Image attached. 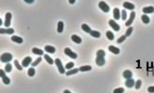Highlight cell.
Returning <instances> with one entry per match:
<instances>
[{
	"label": "cell",
	"instance_id": "6da1fadb",
	"mask_svg": "<svg viewBox=\"0 0 154 93\" xmlns=\"http://www.w3.org/2000/svg\"><path fill=\"white\" fill-rule=\"evenodd\" d=\"M13 59V56H12V54L11 53H7V52H6V53H3L1 56H0V61L2 62H5V63H7V62H9L11 60Z\"/></svg>",
	"mask_w": 154,
	"mask_h": 93
},
{
	"label": "cell",
	"instance_id": "7a4b0ae2",
	"mask_svg": "<svg viewBox=\"0 0 154 93\" xmlns=\"http://www.w3.org/2000/svg\"><path fill=\"white\" fill-rule=\"evenodd\" d=\"M55 63H56V65H57V67H58V69H59V72L60 73V74H65V68L63 67V65H62V62H61V61L59 60V59H56L55 60Z\"/></svg>",
	"mask_w": 154,
	"mask_h": 93
},
{
	"label": "cell",
	"instance_id": "3957f363",
	"mask_svg": "<svg viewBox=\"0 0 154 93\" xmlns=\"http://www.w3.org/2000/svg\"><path fill=\"white\" fill-rule=\"evenodd\" d=\"M99 8L102 10L103 12H109V11H110V7H109V5H108L106 2H104V1H100V2L99 3Z\"/></svg>",
	"mask_w": 154,
	"mask_h": 93
},
{
	"label": "cell",
	"instance_id": "277c9868",
	"mask_svg": "<svg viewBox=\"0 0 154 93\" xmlns=\"http://www.w3.org/2000/svg\"><path fill=\"white\" fill-rule=\"evenodd\" d=\"M11 18H12L11 13H10V12H7V13L6 14V17H5V23H4L6 28H8V27L10 26V23H11Z\"/></svg>",
	"mask_w": 154,
	"mask_h": 93
},
{
	"label": "cell",
	"instance_id": "5b68a950",
	"mask_svg": "<svg viewBox=\"0 0 154 93\" xmlns=\"http://www.w3.org/2000/svg\"><path fill=\"white\" fill-rule=\"evenodd\" d=\"M64 53L67 55V56H69V57H71V58H73V59H76L77 58V54L75 52H73L69 47H65L64 48Z\"/></svg>",
	"mask_w": 154,
	"mask_h": 93
},
{
	"label": "cell",
	"instance_id": "8992f818",
	"mask_svg": "<svg viewBox=\"0 0 154 93\" xmlns=\"http://www.w3.org/2000/svg\"><path fill=\"white\" fill-rule=\"evenodd\" d=\"M109 24H110V26L114 31H120V29H121L120 25L117 23H115L114 20H110V21H109Z\"/></svg>",
	"mask_w": 154,
	"mask_h": 93
},
{
	"label": "cell",
	"instance_id": "52a82bcc",
	"mask_svg": "<svg viewBox=\"0 0 154 93\" xmlns=\"http://www.w3.org/2000/svg\"><path fill=\"white\" fill-rule=\"evenodd\" d=\"M14 33V29H12V28H0V34H2V35H4V34H6V35H12Z\"/></svg>",
	"mask_w": 154,
	"mask_h": 93
},
{
	"label": "cell",
	"instance_id": "ba28073f",
	"mask_svg": "<svg viewBox=\"0 0 154 93\" xmlns=\"http://www.w3.org/2000/svg\"><path fill=\"white\" fill-rule=\"evenodd\" d=\"M135 18H136V12H135V11H132L131 14H130L129 19L127 20V22L125 23V25H126V26H130V25L133 23L134 20H135Z\"/></svg>",
	"mask_w": 154,
	"mask_h": 93
},
{
	"label": "cell",
	"instance_id": "9c48e42d",
	"mask_svg": "<svg viewBox=\"0 0 154 93\" xmlns=\"http://www.w3.org/2000/svg\"><path fill=\"white\" fill-rule=\"evenodd\" d=\"M32 63V58L31 57H26L22 60V67H28L30 64Z\"/></svg>",
	"mask_w": 154,
	"mask_h": 93
},
{
	"label": "cell",
	"instance_id": "30bf717a",
	"mask_svg": "<svg viewBox=\"0 0 154 93\" xmlns=\"http://www.w3.org/2000/svg\"><path fill=\"white\" fill-rule=\"evenodd\" d=\"M113 18H114V20H120L121 19V11H120V9L118 8H115L114 9H113Z\"/></svg>",
	"mask_w": 154,
	"mask_h": 93
},
{
	"label": "cell",
	"instance_id": "8fae6325",
	"mask_svg": "<svg viewBox=\"0 0 154 93\" xmlns=\"http://www.w3.org/2000/svg\"><path fill=\"white\" fill-rule=\"evenodd\" d=\"M105 62H106V61H105L104 57H97L96 63H97L98 66H103L105 64Z\"/></svg>",
	"mask_w": 154,
	"mask_h": 93
},
{
	"label": "cell",
	"instance_id": "7c38bea8",
	"mask_svg": "<svg viewBox=\"0 0 154 93\" xmlns=\"http://www.w3.org/2000/svg\"><path fill=\"white\" fill-rule=\"evenodd\" d=\"M135 83H136V81L131 77V78H128V79H126V81H125V86L127 87V88H133V87H135Z\"/></svg>",
	"mask_w": 154,
	"mask_h": 93
},
{
	"label": "cell",
	"instance_id": "4fadbf2b",
	"mask_svg": "<svg viewBox=\"0 0 154 93\" xmlns=\"http://www.w3.org/2000/svg\"><path fill=\"white\" fill-rule=\"evenodd\" d=\"M11 40L15 43H18V44H22L23 42V39L20 36H17V35H12L11 36Z\"/></svg>",
	"mask_w": 154,
	"mask_h": 93
},
{
	"label": "cell",
	"instance_id": "5bb4252c",
	"mask_svg": "<svg viewBox=\"0 0 154 93\" xmlns=\"http://www.w3.org/2000/svg\"><path fill=\"white\" fill-rule=\"evenodd\" d=\"M123 6H124V8H125V9L134 10V8H135V5L132 4V3H129V2H125V3L123 4Z\"/></svg>",
	"mask_w": 154,
	"mask_h": 93
},
{
	"label": "cell",
	"instance_id": "9a60e30c",
	"mask_svg": "<svg viewBox=\"0 0 154 93\" xmlns=\"http://www.w3.org/2000/svg\"><path fill=\"white\" fill-rule=\"evenodd\" d=\"M142 10L145 14H150V13L154 12V8L153 7H146V8H143Z\"/></svg>",
	"mask_w": 154,
	"mask_h": 93
},
{
	"label": "cell",
	"instance_id": "2e32d148",
	"mask_svg": "<svg viewBox=\"0 0 154 93\" xmlns=\"http://www.w3.org/2000/svg\"><path fill=\"white\" fill-rule=\"evenodd\" d=\"M109 50L110 51V52H112L113 54H119L120 53V49L118 48V47H116V46H109Z\"/></svg>",
	"mask_w": 154,
	"mask_h": 93
},
{
	"label": "cell",
	"instance_id": "e0dca14e",
	"mask_svg": "<svg viewBox=\"0 0 154 93\" xmlns=\"http://www.w3.org/2000/svg\"><path fill=\"white\" fill-rule=\"evenodd\" d=\"M32 52H33L34 54H36V55H39V56H42V55H44V51H43L42 49H39V48H37V47H33V49H32Z\"/></svg>",
	"mask_w": 154,
	"mask_h": 93
},
{
	"label": "cell",
	"instance_id": "ac0fdd59",
	"mask_svg": "<svg viewBox=\"0 0 154 93\" xmlns=\"http://www.w3.org/2000/svg\"><path fill=\"white\" fill-rule=\"evenodd\" d=\"M132 75H133V74H132V72H131L130 70H125V71L123 73V76H124L125 79L131 78V77H132Z\"/></svg>",
	"mask_w": 154,
	"mask_h": 93
},
{
	"label": "cell",
	"instance_id": "d6986e66",
	"mask_svg": "<svg viewBox=\"0 0 154 93\" xmlns=\"http://www.w3.org/2000/svg\"><path fill=\"white\" fill-rule=\"evenodd\" d=\"M45 51L48 52V53H55L56 48L52 46H45Z\"/></svg>",
	"mask_w": 154,
	"mask_h": 93
},
{
	"label": "cell",
	"instance_id": "ffe728a7",
	"mask_svg": "<svg viewBox=\"0 0 154 93\" xmlns=\"http://www.w3.org/2000/svg\"><path fill=\"white\" fill-rule=\"evenodd\" d=\"M72 40H73L74 43H76V44H81V43H82V39H81L78 35H72Z\"/></svg>",
	"mask_w": 154,
	"mask_h": 93
},
{
	"label": "cell",
	"instance_id": "44dd1931",
	"mask_svg": "<svg viewBox=\"0 0 154 93\" xmlns=\"http://www.w3.org/2000/svg\"><path fill=\"white\" fill-rule=\"evenodd\" d=\"M89 34H90V35H91L92 37H96V38H99V37H100V33H99V32H98V31H95V30H91V32H90Z\"/></svg>",
	"mask_w": 154,
	"mask_h": 93
},
{
	"label": "cell",
	"instance_id": "7402d4cb",
	"mask_svg": "<svg viewBox=\"0 0 154 93\" xmlns=\"http://www.w3.org/2000/svg\"><path fill=\"white\" fill-rule=\"evenodd\" d=\"M82 29H83V31H84L85 33H88V34L91 32V28L87 24H84V23L82 24Z\"/></svg>",
	"mask_w": 154,
	"mask_h": 93
},
{
	"label": "cell",
	"instance_id": "603a6c76",
	"mask_svg": "<svg viewBox=\"0 0 154 93\" xmlns=\"http://www.w3.org/2000/svg\"><path fill=\"white\" fill-rule=\"evenodd\" d=\"M141 20H142V22L145 23V24H148V23H150V19L149 18V16L144 15V14L141 16Z\"/></svg>",
	"mask_w": 154,
	"mask_h": 93
},
{
	"label": "cell",
	"instance_id": "cb8c5ba5",
	"mask_svg": "<svg viewBox=\"0 0 154 93\" xmlns=\"http://www.w3.org/2000/svg\"><path fill=\"white\" fill-rule=\"evenodd\" d=\"M63 28H64V25H63V23L60 21V22H59L58 23V33H62V31H63Z\"/></svg>",
	"mask_w": 154,
	"mask_h": 93
},
{
	"label": "cell",
	"instance_id": "d4e9b609",
	"mask_svg": "<svg viewBox=\"0 0 154 93\" xmlns=\"http://www.w3.org/2000/svg\"><path fill=\"white\" fill-rule=\"evenodd\" d=\"M91 69H92V67H91L90 65H85V66L80 67V68H79V71H81V72H87V71H90Z\"/></svg>",
	"mask_w": 154,
	"mask_h": 93
},
{
	"label": "cell",
	"instance_id": "484cf974",
	"mask_svg": "<svg viewBox=\"0 0 154 93\" xmlns=\"http://www.w3.org/2000/svg\"><path fill=\"white\" fill-rule=\"evenodd\" d=\"M106 36L108 37L109 40H113V39H114V35H113V33L110 32V31H108V32L106 33Z\"/></svg>",
	"mask_w": 154,
	"mask_h": 93
},
{
	"label": "cell",
	"instance_id": "4316f807",
	"mask_svg": "<svg viewBox=\"0 0 154 93\" xmlns=\"http://www.w3.org/2000/svg\"><path fill=\"white\" fill-rule=\"evenodd\" d=\"M44 58H45V60L47 61V62L48 63V64H53L54 63V61L52 60L51 58L48 55V54H46V55H44Z\"/></svg>",
	"mask_w": 154,
	"mask_h": 93
},
{
	"label": "cell",
	"instance_id": "83f0119b",
	"mask_svg": "<svg viewBox=\"0 0 154 93\" xmlns=\"http://www.w3.org/2000/svg\"><path fill=\"white\" fill-rule=\"evenodd\" d=\"M41 61H42V58H41V56H40V57H38V58H37V59H36L33 62H32V66H33V67H34V66L38 65V64L41 62Z\"/></svg>",
	"mask_w": 154,
	"mask_h": 93
},
{
	"label": "cell",
	"instance_id": "f1b7e54d",
	"mask_svg": "<svg viewBox=\"0 0 154 93\" xmlns=\"http://www.w3.org/2000/svg\"><path fill=\"white\" fill-rule=\"evenodd\" d=\"M2 80H3V83H4L5 85H8V84L10 83V78H9L8 76H7V75L3 76V77H2Z\"/></svg>",
	"mask_w": 154,
	"mask_h": 93
},
{
	"label": "cell",
	"instance_id": "f546056e",
	"mask_svg": "<svg viewBox=\"0 0 154 93\" xmlns=\"http://www.w3.org/2000/svg\"><path fill=\"white\" fill-rule=\"evenodd\" d=\"M28 74H29V76H31V77H33L34 74H35V70H34V68L32 66L31 68H29V70H28Z\"/></svg>",
	"mask_w": 154,
	"mask_h": 93
},
{
	"label": "cell",
	"instance_id": "4dcf8cb0",
	"mask_svg": "<svg viewBox=\"0 0 154 93\" xmlns=\"http://www.w3.org/2000/svg\"><path fill=\"white\" fill-rule=\"evenodd\" d=\"M11 70H12V65H11L9 62H7V63L6 64V66H5V71H6V73H10Z\"/></svg>",
	"mask_w": 154,
	"mask_h": 93
},
{
	"label": "cell",
	"instance_id": "1f68e13d",
	"mask_svg": "<svg viewBox=\"0 0 154 93\" xmlns=\"http://www.w3.org/2000/svg\"><path fill=\"white\" fill-rule=\"evenodd\" d=\"M105 55H106V52L103 49H99L97 52V57H104L105 58Z\"/></svg>",
	"mask_w": 154,
	"mask_h": 93
},
{
	"label": "cell",
	"instance_id": "d6a6232c",
	"mask_svg": "<svg viewBox=\"0 0 154 93\" xmlns=\"http://www.w3.org/2000/svg\"><path fill=\"white\" fill-rule=\"evenodd\" d=\"M78 71H79V69H73V68H72V69H70L67 73H66V74H67V75H72V74H76Z\"/></svg>",
	"mask_w": 154,
	"mask_h": 93
},
{
	"label": "cell",
	"instance_id": "836d02e7",
	"mask_svg": "<svg viewBox=\"0 0 154 93\" xmlns=\"http://www.w3.org/2000/svg\"><path fill=\"white\" fill-rule=\"evenodd\" d=\"M141 85H142V81L141 80H137L136 83H135V88L136 89H139L141 88Z\"/></svg>",
	"mask_w": 154,
	"mask_h": 93
},
{
	"label": "cell",
	"instance_id": "e575fe53",
	"mask_svg": "<svg viewBox=\"0 0 154 93\" xmlns=\"http://www.w3.org/2000/svg\"><path fill=\"white\" fill-rule=\"evenodd\" d=\"M14 64H15L16 68L19 70V71H22V68H23V67H22V65L19 63V62H18L17 60H15V61H14Z\"/></svg>",
	"mask_w": 154,
	"mask_h": 93
},
{
	"label": "cell",
	"instance_id": "d590c367",
	"mask_svg": "<svg viewBox=\"0 0 154 93\" xmlns=\"http://www.w3.org/2000/svg\"><path fill=\"white\" fill-rule=\"evenodd\" d=\"M125 38H126V35H122L121 37H119V38L117 39V43H118V44L123 43V42L125 40Z\"/></svg>",
	"mask_w": 154,
	"mask_h": 93
},
{
	"label": "cell",
	"instance_id": "8d00e7d4",
	"mask_svg": "<svg viewBox=\"0 0 154 93\" xmlns=\"http://www.w3.org/2000/svg\"><path fill=\"white\" fill-rule=\"evenodd\" d=\"M127 18V13H126V10L125 9H123L122 10V20L125 21Z\"/></svg>",
	"mask_w": 154,
	"mask_h": 93
},
{
	"label": "cell",
	"instance_id": "74e56055",
	"mask_svg": "<svg viewBox=\"0 0 154 93\" xmlns=\"http://www.w3.org/2000/svg\"><path fill=\"white\" fill-rule=\"evenodd\" d=\"M133 30H134V28H133V27H129L128 29L126 30V33H125V35H126V37H128V36H130V35H131V34H132Z\"/></svg>",
	"mask_w": 154,
	"mask_h": 93
},
{
	"label": "cell",
	"instance_id": "f35d334b",
	"mask_svg": "<svg viewBox=\"0 0 154 93\" xmlns=\"http://www.w3.org/2000/svg\"><path fill=\"white\" fill-rule=\"evenodd\" d=\"M73 66H74V63H73V62H69V63H67V64H66L65 68H67L68 70H70V69H72Z\"/></svg>",
	"mask_w": 154,
	"mask_h": 93
},
{
	"label": "cell",
	"instance_id": "ab89813d",
	"mask_svg": "<svg viewBox=\"0 0 154 93\" xmlns=\"http://www.w3.org/2000/svg\"><path fill=\"white\" fill-rule=\"evenodd\" d=\"M125 91V89L123 88H119V89H116L113 90V93H123Z\"/></svg>",
	"mask_w": 154,
	"mask_h": 93
},
{
	"label": "cell",
	"instance_id": "60d3db41",
	"mask_svg": "<svg viewBox=\"0 0 154 93\" xmlns=\"http://www.w3.org/2000/svg\"><path fill=\"white\" fill-rule=\"evenodd\" d=\"M5 75H6V71H5V70L0 69V77L2 78V77L5 76Z\"/></svg>",
	"mask_w": 154,
	"mask_h": 93
},
{
	"label": "cell",
	"instance_id": "b9f144b4",
	"mask_svg": "<svg viewBox=\"0 0 154 93\" xmlns=\"http://www.w3.org/2000/svg\"><path fill=\"white\" fill-rule=\"evenodd\" d=\"M148 91L149 92H154V87H150L148 89Z\"/></svg>",
	"mask_w": 154,
	"mask_h": 93
},
{
	"label": "cell",
	"instance_id": "7bdbcfd3",
	"mask_svg": "<svg viewBox=\"0 0 154 93\" xmlns=\"http://www.w3.org/2000/svg\"><path fill=\"white\" fill-rule=\"evenodd\" d=\"M27 4H33L34 2V0H24Z\"/></svg>",
	"mask_w": 154,
	"mask_h": 93
},
{
	"label": "cell",
	"instance_id": "ee69618b",
	"mask_svg": "<svg viewBox=\"0 0 154 93\" xmlns=\"http://www.w3.org/2000/svg\"><path fill=\"white\" fill-rule=\"evenodd\" d=\"M74 2H75V0H69L70 4H74Z\"/></svg>",
	"mask_w": 154,
	"mask_h": 93
},
{
	"label": "cell",
	"instance_id": "f6af8a7d",
	"mask_svg": "<svg viewBox=\"0 0 154 93\" xmlns=\"http://www.w3.org/2000/svg\"><path fill=\"white\" fill-rule=\"evenodd\" d=\"M64 93H71V91H69V90H64Z\"/></svg>",
	"mask_w": 154,
	"mask_h": 93
},
{
	"label": "cell",
	"instance_id": "bcb514c9",
	"mask_svg": "<svg viewBox=\"0 0 154 93\" xmlns=\"http://www.w3.org/2000/svg\"><path fill=\"white\" fill-rule=\"evenodd\" d=\"M3 24V22H2V20H1V18H0V26Z\"/></svg>",
	"mask_w": 154,
	"mask_h": 93
}]
</instances>
